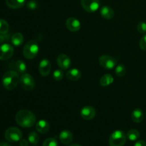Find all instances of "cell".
I'll use <instances>...</instances> for the list:
<instances>
[{
    "label": "cell",
    "instance_id": "cell-1",
    "mask_svg": "<svg viewBox=\"0 0 146 146\" xmlns=\"http://www.w3.org/2000/svg\"><path fill=\"white\" fill-rule=\"evenodd\" d=\"M17 123L23 128H31L36 123L35 115L29 110H20L15 116Z\"/></svg>",
    "mask_w": 146,
    "mask_h": 146
},
{
    "label": "cell",
    "instance_id": "cell-2",
    "mask_svg": "<svg viewBox=\"0 0 146 146\" xmlns=\"http://www.w3.org/2000/svg\"><path fill=\"white\" fill-rule=\"evenodd\" d=\"M20 77L16 71H8L3 75L1 83L3 86L8 91H12L18 86Z\"/></svg>",
    "mask_w": 146,
    "mask_h": 146
},
{
    "label": "cell",
    "instance_id": "cell-3",
    "mask_svg": "<svg viewBox=\"0 0 146 146\" xmlns=\"http://www.w3.org/2000/svg\"><path fill=\"white\" fill-rule=\"evenodd\" d=\"M39 46L38 43L34 40L28 41L23 48V55L27 59H33L38 54Z\"/></svg>",
    "mask_w": 146,
    "mask_h": 146
},
{
    "label": "cell",
    "instance_id": "cell-4",
    "mask_svg": "<svg viewBox=\"0 0 146 146\" xmlns=\"http://www.w3.org/2000/svg\"><path fill=\"white\" fill-rule=\"evenodd\" d=\"M127 136L123 131L117 130L113 132L109 138L110 146H123L126 142Z\"/></svg>",
    "mask_w": 146,
    "mask_h": 146
},
{
    "label": "cell",
    "instance_id": "cell-5",
    "mask_svg": "<svg viewBox=\"0 0 146 146\" xmlns=\"http://www.w3.org/2000/svg\"><path fill=\"white\" fill-rule=\"evenodd\" d=\"M7 141L11 143L18 142L22 138V133L21 130L16 127H10L7 128L4 133Z\"/></svg>",
    "mask_w": 146,
    "mask_h": 146
},
{
    "label": "cell",
    "instance_id": "cell-6",
    "mask_svg": "<svg viewBox=\"0 0 146 146\" xmlns=\"http://www.w3.org/2000/svg\"><path fill=\"white\" fill-rule=\"evenodd\" d=\"M19 83L21 87L26 91H32L35 88V80L30 74L27 73L21 74L20 76Z\"/></svg>",
    "mask_w": 146,
    "mask_h": 146
},
{
    "label": "cell",
    "instance_id": "cell-7",
    "mask_svg": "<svg viewBox=\"0 0 146 146\" xmlns=\"http://www.w3.org/2000/svg\"><path fill=\"white\" fill-rule=\"evenodd\" d=\"M100 66L106 69H113L117 65V60L109 55L101 56L98 60Z\"/></svg>",
    "mask_w": 146,
    "mask_h": 146
},
{
    "label": "cell",
    "instance_id": "cell-8",
    "mask_svg": "<svg viewBox=\"0 0 146 146\" xmlns=\"http://www.w3.org/2000/svg\"><path fill=\"white\" fill-rule=\"evenodd\" d=\"M81 4L85 11L92 13L99 9L101 3L99 0H81Z\"/></svg>",
    "mask_w": 146,
    "mask_h": 146
},
{
    "label": "cell",
    "instance_id": "cell-9",
    "mask_svg": "<svg viewBox=\"0 0 146 146\" xmlns=\"http://www.w3.org/2000/svg\"><path fill=\"white\" fill-rule=\"evenodd\" d=\"M14 52V48L11 45L4 43L0 45V60L5 61L13 56Z\"/></svg>",
    "mask_w": 146,
    "mask_h": 146
},
{
    "label": "cell",
    "instance_id": "cell-10",
    "mask_svg": "<svg viewBox=\"0 0 146 146\" xmlns=\"http://www.w3.org/2000/svg\"><path fill=\"white\" fill-rule=\"evenodd\" d=\"M66 27L71 32H77L81 29V24L79 20L75 17H69L66 21Z\"/></svg>",
    "mask_w": 146,
    "mask_h": 146
},
{
    "label": "cell",
    "instance_id": "cell-11",
    "mask_svg": "<svg viewBox=\"0 0 146 146\" xmlns=\"http://www.w3.org/2000/svg\"><path fill=\"white\" fill-rule=\"evenodd\" d=\"M56 62L58 66L62 70H66L71 65V60L66 54H61L57 56Z\"/></svg>",
    "mask_w": 146,
    "mask_h": 146
},
{
    "label": "cell",
    "instance_id": "cell-12",
    "mask_svg": "<svg viewBox=\"0 0 146 146\" xmlns=\"http://www.w3.org/2000/svg\"><path fill=\"white\" fill-rule=\"evenodd\" d=\"M96 115V110L94 109V107L90 106L83 107L82 109L81 110V116L84 120L90 121V120L94 119Z\"/></svg>",
    "mask_w": 146,
    "mask_h": 146
},
{
    "label": "cell",
    "instance_id": "cell-13",
    "mask_svg": "<svg viewBox=\"0 0 146 146\" xmlns=\"http://www.w3.org/2000/svg\"><path fill=\"white\" fill-rule=\"evenodd\" d=\"M51 70V62L48 59H42L38 64V71L42 76H47L49 75Z\"/></svg>",
    "mask_w": 146,
    "mask_h": 146
},
{
    "label": "cell",
    "instance_id": "cell-14",
    "mask_svg": "<svg viewBox=\"0 0 146 146\" xmlns=\"http://www.w3.org/2000/svg\"><path fill=\"white\" fill-rule=\"evenodd\" d=\"M59 139L62 143L64 144H69L72 142L74 139V135L71 131L68 130H64L61 131L59 134Z\"/></svg>",
    "mask_w": 146,
    "mask_h": 146
},
{
    "label": "cell",
    "instance_id": "cell-15",
    "mask_svg": "<svg viewBox=\"0 0 146 146\" xmlns=\"http://www.w3.org/2000/svg\"><path fill=\"white\" fill-rule=\"evenodd\" d=\"M100 14L103 18L108 20L111 19L115 16V12H114L113 9L109 6H104L101 7V10H100Z\"/></svg>",
    "mask_w": 146,
    "mask_h": 146
},
{
    "label": "cell",
    "instance_id": "cell-16",
    "mask_svg": "<svg viewBox=\"0 0 146 146\" xmlns=\"http://www.w3.org/2000/svg\"><path fill=\"white\" fill-rule=\"evenodd\" d=\"M66 76L70 81H76L81 78V73L77 68H71L67 71L66 74Z\"/></svg>",
    "mask_w": 146,
    "mask_h": 146
},
{
    "label": "cell",
    "instance_id": "cell-17",
    "mask_svg": "<svg viewBox=\"0 0 146 146\" xmlns=\"http://www.w3.org/2000/svg\"><path fill=\"white\" fill-rule=\"evenodd\" d=\"M36 129L40 133H46L50 129V125L45 120H40L36 124Z\"/></svg>",
    "mask_w": 146,
    "mask_h": 146
},
{
    "label": "cell",
    "instance_id": "cell-18",
    "mask_svg": "<svg viewBox=\"0 0 146 146\" xmlns=\"http://www.w3.org/2000/svg\"><path fill=\"white\" fill-rule=\"evenodd\" d=\"M143 118V112L140 108H136L131 113V119L134 123H140L142 122Z\"/></svg>",
    "mask_w": 146,
    "mask_h": 146
},
{
    "label": "cell",
    "instance_id": "cell-19",
    "mask_svg": "<svg viewBox=\"0 0 146 146\" xmlns=\"http://www.w3.org/2000/svg\"><path fill=\"white\" fill-rule=\"evenodd\" d=\"M26 0H6L7 7L11 9H20L25 4Z\"/></svg>",
    "mask_w": 146,
    "mask_h": 146
},
{
    "label": "cell",
    "instance_id": "cell-20",
    "mask_svg": "<svg viewBox=\"0 0 146 146\" xmlns=\"http://www.w3.org/2000/svg\"><path fill=\"white\" fill-rule=\"evenodd\" d=\"M13 68L19 74H23L27 71V64L22 60H18L14 63Z\"/></svg>",
    "mask_w": 146,
    "mask_h": 146
},
{
    "label": "cell",
    "instance_id": "cell-21",
    "mask_svg": "<svg viewBox=\"0 0 146 146\" xmlns=\"http://www.w3.org/2000/svg\"><path fill=\"white\" fill-rule=\"evenodd\" d=\"M11 42L15 46H19L24 42V36L19 32L15 33L11 36Z\"/></svg>",
    "mask_w": 146,
    "mask_h": 146
},
{
    "label": "cell",
    "instance_id": "cell-22",
    "mask_svg": "<svg viewBox=\"0 0 146 146\" xmlns=\"http://www.w3.org/2000/svg\"><path fill=\"white\" fill-rule=\"evenodd\" d=\"M114 81L113 77L111 75V74H105L103 76L100 80V84L102 86H108L111 85L113 82Z\"/></svg>",
    "mask_w": 146,
    "mask_h": 146
},
{
    "label": "cell",
    "instance_id": "cell-23",
    "mask_svg": "<svg viewBox=\"0 0 146 146\" xmlns=\"http://www.w3.org/2000/svg\"><path fill=\"white\" fill-rule=\"evenodd\" d=\"M127 138L131 141H136L140 138V133L136 129H131L126 134Z\"/></svg>",
    "mask_w": 146,
    "mask_h": 146
},
{
    "label": "cell",
    "instance_id": "cell-24",
    "mask_svg": "<svg viewBox=\"0 0 146 146\" xmlns=\"http://www.w3.org/2000/svg\"><path fill=\"white\" fill-rule=\"evenodd\" d=\"M9 25L6 20L0 19V34H8Z\"/></svg>",
    "mask_w": 146,
    "mask_h": 146
},
{
    "label": "cell",
    "instance_id": "cell-25",
    "mask_svg": "<svg viewBox=\"0 0 146 146\" xmlns=\"http://www.w3.org/2000/svg\"><path fill=\"white\" fill-rule=\"evenodd\" d=\"M115 73L117 76L123 77L126 74V68L123 64H118L115 66Z\"/></svg>",
    "mask_w": 146,
    "mask_h": 146
},
{
    "label": "cell",
    "instance_id": "cell-26",
    "mask_svg": "<svg viewBox=\"0 0 146 146\" xmlns=\"http://www.w3.org/2000/svg\"><path fill=\"white\" fill-rule=\"evenodd\" d=\"M28 141L32 145H36L39 141V135L35 132H31L28 135Z\"/></svg>",
    "mask_w": 146,
    "mask_h": 146
},
{
    "label": "cell",
    "instance_id": "cell-27",
    "mask_svg": "<svg viewBox=\"0 0 146 146\" xmlns=\"http://www.w3.org/2000/svg\"><path fill=\"white\" fill-rule=\"evenodd\" d=\"M43 146H58V142L54 138H48L43 143Z\"/></svg>",
    "mask_w": 146,
    "mask_h": 146
},
{
    "label": "cell",
    "instance_id": "cell-28",
    "mask_svg": "<svg viewBox=\"0 0 146 146\" xmlns=\"http://www.w3.org/2000/svg\"><path fill=\"white\" fill-rule=\"evenodd\" d=\"M137 30L140 34H146V23L144 21H140L137 24Z\"/></svg>",
    "mask_w": 146,
    "mask_h": 146
},
{
    "label": "cell",
    "instance_id": "cell-29",
    "mask_svg": "<svg viewBox=\"0 0 146 146\" xmlns=\"http://www.w3.org/2000/svg\"><path fill=\"white\" fill-rule=\"evenodd\" d=\"M53 78L55 81H61L64 78V73L61 70H56L54 73H53Z\"/></svg>",
    "mask_w": 146,
    "mask_h": 146
},
{
    "label": "cell",
    "instance_id": "cell-30",
    "mask_svg": "<svg viewBox=\"0 0 146 146\" xmlns=\"http://www.w3.org/2000/svg\"><path fill=\"white\" fill-rule=\"evenodd\" d=\"M27 6V8L29 9L30 10H35L37 8V3L34 0H30L28 1Z\"/></svg>",
    "mask_w": 146,
    "mask_h": 146
},
{
    "label": "cell",
    "instance_id": "cell-31",
    "mask_svg": "<svg viewBox=\"0 0 146 146\" xmlns=\"http://www.w3.org/2000/svg\"><path fill=\"white\" fill-rule=\"evenodd\" d=\"M139 46L140 48H141L143 51H146V34H144L143 36L141 38L139 43Z\"/></svg>",
    "mask_w": 146,
    "mask_h": 146
},
{
    "label": "cell",
    "instance_id": "cell-32",
    "mask_svg": "<svg viewBox=\"0 0 146 146\" xmlns=\"http://www.w3.org/2000/svg\"><path fill=\"white\" fill-rule=\"evenodd\" d=\"M9 40V34H0V44H4L5 41H7Z\"/></svg>",
    "mask_w": 146,
    "mask_h": 146
},
{
    "label": "cell",
    "instance_id": "cell-33",
    "mask_svg": "<svg viewBox=\"0 0 146 146\" xmlns=\"http://www.w3.org/2000/svg\"><path fill=\"white\" fill-rule=\"evenodd\" d=\"M19 145L20 146H29V141L26 139H22L21 138L19 141Z\"/></svg>",
    "mask_w": 146,
    "mask_h": 146
},
{
    "label": "cell",
    "instance_id": "cell-34",
    "mask_svg": "<svg viewBox=\"0 0 146 146\" xmlns=\"http://www.w3.org/2000/svg\"><path fill=\"white\" fill-rule=\"evenodd\" d=\"M134 146H146V143L143 140H140L135 142V143L134 144Z\"/></svg>",
    "mask_w": 146,
    "mask_h": 146
},
{
    "label": "cell",
    "instance_id": "cell-35",
    "mask_svg": "<svg viewBox=\"0 0 146 146\" xmlns=\"http://www.w3.org/2000/svg\"><path fill=\"white\" fill-rule=\"evenodd\" d=\"M0 146H10L9 144L5 142H0Z\"/></svg>",
    "mask_w": 146,
    "mask_h": 146
},
{
    "label": "cell",
    "instance_id": "cell-36",
    "mask_svg": "<svg viewBox=\"0 0 146 146\" xmlns=\"http://www.w3.org/2000/svg\"><path fill=\"white\" fill-rule=\"evenodd\" d=\"M68 146H81L80 145H78V144H71V145H69Z\"/></svg>",
    "mask_w": 146,
    "mask_h": 146
}]
</instances>
